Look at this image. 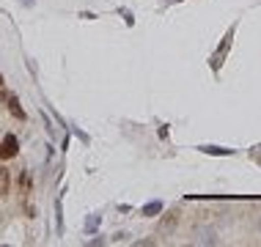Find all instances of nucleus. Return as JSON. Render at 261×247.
Returning a JSON list of instances; mask_svg holds the SVG:
<instances>
[{"mask_svg": "<svg viewBox=\"0 0 261 247\" xmlns=\"http://www.w3.org/2000/svg\"><path fill=\"white\" fill-rule=\"evenodd\" d=\"M17 151H19V140L14 138V135H6V138H3V143H0V159H11V157H17Z\"/></svg>", "mask_w": 261, "mask_h": 247, "instance_id": "f257e3e1", "label": "nucleus"}, {"mask_svg": "<svg viewBox=\"0 0 261 247\" xmlns=\"http://www.w3.org/2000/svg\"><path fill=\"white\" fill-rule=\"evenodd\" d=\"M9 187H11V173H9V168L0 165V198L9 195Z\"/></svg>", "mask_w": 261, "mask_h": 247, "instance_id": "f03ea898", "label": "nucleus"}, {"mask_svg": "<svg viewBox=\"0 0 261 247\" xmlns=\"http://www.w3.org/2000/svg\"><path fill=\"white\" fill-rule=\"evenodd\" d=\"M6 102H9V110H11V116L14 118H22V121H25V113H22V107H19V102H17V96H6Z\"/></svg>", "mask_w": 261, "mask_h": 247, "instance_id": "7ed1b4c3", "label": "nucleus"}, {"mask_svg": "<svg viewBox=\"0 0 261 247\" xmlns=\"http://www.w3.org/2000/svg\"><path fill=\"white\" fill-rule=\"evenodd\" d=\"M176 223H179V211H168V214L162 217V231H171Z\"/></svg>", "mask_w": 261, "mask_h": 247, "instance_id": "20e7f679", "label": "nucleus"}, {"mask_svg": "<svg viewBox=\"0 0 261 247\" xmlns=\"http://www.w3.org/2000/svg\"><path fill=\"white\" fill-rule=\"evenodd\" d=\"M0 86H3V74H0Z\"/></svg>", "mask_w": 261, "mask_h": 247, "instance_id": "39448f33", "label": "nucleus"}]
</instances>
